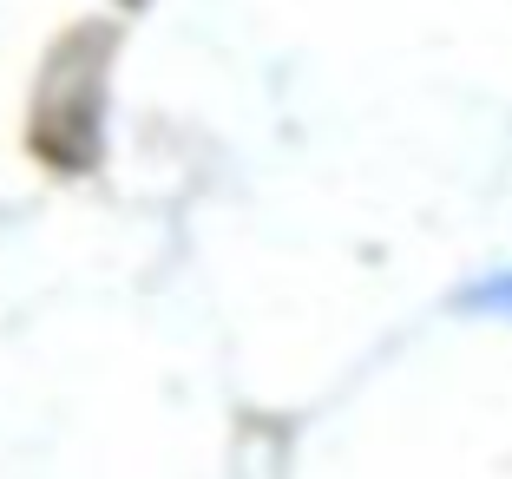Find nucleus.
<instances>
[{
    "label": "nucleus",
    "instance_id": "1",
    "mask_svg": "<svg viewBox=\"0 0 512 479\" xmlns=\"http://www.w3.org/2000/svg\"><path fill=\"white\" fill-rule=\"evenodd\" d=\"M460 302H467V309H486V315H506V322H512V276H486V283H473Z\"/></svg>",
    "mask_w": 512,
    "mask_h": 479
}]
</instances>
